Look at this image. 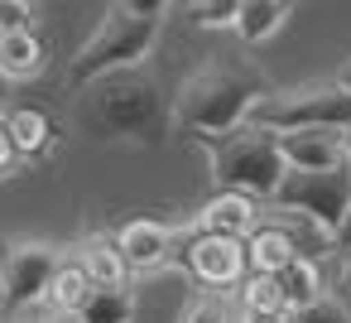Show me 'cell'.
I'll list each match as a JSON object with an SVG mask.
<instances>
[{
  "instance_id": "obj_3",
  "label": "cell",
  "mask_w": 351,
  "mask_h": 323,
  "mask_svg": "<svg viewBox=\"0 0 351 323\" xmlns=\"http://www.w3.org/2000/svg\"><path fill=\"white\" fill-rule=\"evenodd\" d=\"M77 121L97 140H135V145H149V140L164 135V126H173V111L164 107L159 82L145 78L140 68H130V73H111V78L82 87Z\"/></svg>"
},
{
  "instance_id": "obj_11",
  "label": "cell",
  "mask_w": 351,
  "mask_h": 323,
  "mask_svg": "<svg viewBox=\"0 0 351 323\" xmlns=\"http://www.w3.org/2000/svg\"><path fill=\"white\" fill-rule=\"evenodd\" d=\"M197 227L212 232V236H231V241H250L260 232V203L245 198V193H217L202 203L197 212Z\"/></svg>"
},
{
  "instance_id": "obj_24",
  "label": "cell",
  "mask_w": 351,
  "mask_h": 323,
  "mask_svg": "<svg viewBox=\"0 0 351 323\" xmlns=\"http://www.w3.org/2000/svg\"><path fill=\"white\" fill-rule=\"evenodd\" d=\"M289 323H351V309H346V299H337V294H322L317 304H308V309L289 313Z\"/></svg>"
},
{
  "instance_id": "obj_6",
  "label": "cell",
  "mask_w": 351,
  "mask_h": 323,
  "mask_svg": "<svg viewBox=\"0 0 351 323\" xmlns=\"http://www.w3.org/2000/svg\"><path fill=\"white\" fill-rule=\"evenodd\" d=\"M169 270H183L193 275L202 289H217V294H231L245 285L250 275V260H245V241H231V236H212L193 222H178L173 227V256H169Z\"/></svg>"
},
{
  "instance_id": "obj_15",
  "label": "cell",
  "mask_w": 351,
  "mask_h": 323,
  "mask_svg": "<svg viewBox=\"0 0 351 323\" xmlns=\"http://www.w3.org/2000/svg\"><path fill=\"white\" fill-rule=\"evenodd\" d=\"M5 131H10V140H15L20 164L53 150V121H49V111H39V107H15V111L5 116Z\"/></svg>"
},
{
  "instance_id": "obj_17",
  "label": "cell",
  "mask_w": 351,
  "mask_h": 323,
  "mask_svg": "<svg viewBox=\"0 0 351 323\" xmlns=\"http://www.w3.org/2000/svg\"><path fill=\"white\" fill-rule=\"evenodd\" d=\"M245 260H250V275H284V270L298 260V251L289 246V236H284V232L260 227V232L245 241Z\"/></svg>"
},
{
  "instance_id": "obj_18",
  "label": "cell",
  "mask_w": 351,
  "mask_h": 323,
  "mask_svg": "<svg viewBox=\"0 0 351 323\" xmlns=\"http://www.w3.org/2000/svg\"><path fill=\"white\" fill-rule=\"evenodd\" d=\"M82 323H130L135 318V289L130 285H97L87 304L77 309Z\"/></svg>"
},
{
  "instance_id": "obj_22",
  "label": "cell",
  "mask_w": 351,
  "mask_h": 323,
  "mask_svg": "<svg viewBox=\"0 0 351 323\" xmlns=\"http://www.w3.org/2000/svg\"><path fill=\"white\" fill-rule=\"evenodd\" d=\"M178 323H231V294H217V289H197V294H188Z\"/></svg>"
},
{
  "instance_id": "obj_8",
  "label": "cell",
  "mask_w": 351,
  "mask_h": 323,
  "mask_svg": "<svg viewBox=\"0 0 351 323\" xmlns=\"http://www.w3.org/2000/svg\"><path fill=\"white\" fill-rule=\"evenodd\" d=\"M269 203L293 208V212L313 217L317 227H327V232L337 236V227H341L346 212H351V164L327 169V174H293V169H289L284 183H279V193H274Z\"/></svg>"
},
{
  "instance_id": "obj_20",
  "label": "cell",
  "mask_w": 351,
  "mask_h": 323,
  "mask_svg": "<svg viewBox=\"0 0 351 323\" xmlns=\"http://www.w3.org/2000/svg\"><path fill=\"white\" fill-rule=\"evenodd\" d=\"M279 280V289H284V299H289V309L298 313V309H308V304H317L327 289H322V270H317V260H293L284 275H274Z\"/></svg>"
},
{
  "instance_id": "obj_19",
  "label": "cell",
  "mask_w": 351,
  "mask_h": 323,
  "mask_svg": "<svg viewBox=\"0 0 351 323\" xmlns=\"http://www.w3.org/2000/svg\"><path fill=\"white\" fill-rule=\"evenodd\" d=\"M97 285L87 280V270L77 265V256H68L63 265H58V275H53V289H49V304L44 309H58V313H77L82 304H87V294H92Z\"/></svg>"
},
{
  "instance_id": "obj_14",
  "label": "cell",
  "mask_w": 351,
  "mask_h": 323,
  "mask_svg": "<svg viewBox=\"0 0 351 323\" xmlns=\"http://www.w3.org/2000/svg\"><path fill=\"white\" fill-rule=\"evenodd\" d=\"M77 265L87 270L92 285H130V265H125V256H121V246H116V232H111V236H106V232H92V236L77 246Z\"/></svg>"
},
{
  "instance_id": "obj_16",
  "label": "cell",
  "mask_w": 351,
  "mask_h": 323,
  "mask_svg": "<svg viewBox=\"0 0 351 323\" xmlns=\"http://www.w3.org/2000/svg\"><path fill=\"white\" fill-rule=\"evenodd\" d=\"M293 15L289 0H241L236 10V34L241 44H265L269 34H279V25Z\"/></svg>"
},
{
  "instance_id": "obj_4",
  "label": "cell",
  "mask_w": 351,
  "mask_h": 323,
  "mask_svg": "<svg viewBox=\"0 0 351 323\" xmlns=\"http://www.w3.org/2000/svg\"><path fill=\"white\" fill-rule=\"evenodd\" d=\"M197 145L207 150L217 193H245L255 203H269L289 174L284 155H279V135L255 126V121H245L226 135H202Z\"/></svg>"
},
{
  "instance_id": "obj_27",
  "label": "cell",
  "mask_w": 351,
  "mask_h": 323,
  "mask_svg": "<svg viewBox=\"0 0 351 323\" xmlns=\"http://www.w3.org/2000/svg\"><path fill=\"white\" fill-rule=\"evenodd\" d=\"M20 323H82L77 313H58V309H34V313H25Z\"/></svg>"
},
{
  "instance_id": "obj_5",
  "label": "cell",
  "mask_w": 351,
  "mask_h": 323,
  "mask_svg": "<svg viewBox=\"0 0 351 323\" xmlns=\"http://www.w3.org/2000/svg\"><path fill=\"white\" fill-rule=\"evenodd\" d=\"M255 126L274 131V135H289V131H317V126H332V131H351V97L332 82H293V87H274L255 116Z\"/></svg>"
},
{
  "instance_id": "obj_32",
  "label": "cell",
  "mask_w": 351,
  "mask_h": 323,
  "mask_svg": "<svg viewBox=\"0 0 351 323\" xmlns=\"http://www.w3.org/2000/svg\"><path fill=\"white\" fill-rule=\"evenodd\" d=\"M5 92H10V82H5V73H0V97H5Z\"/></svg>"
},
{
  "instance_id": "obj_29",
  "label": "cell",
  "mask_w": 351,
  "mask_h": 323,
  "mask_svg": "<svg viewBox=\"0 0 351 323\" xmlns=\"http://www.w3.org/2000/svg\"><path fill=\"white\" fill-rule=\"evenodd\" d=\"M337 285L351 294V251H341V270H337Z\"/></svg>"
},
{
  "instance_id": "obj_34",
  "label": "cell",
  "mask_w": 351,
  "mask_h": 323,
  "mask_svg": "<svg viewBox=\"0 0 351 323\" xmlns=\"http://www.w3.org/2000/svg\"><path fill=\"white\" fill-rule=\"evenodd\" d=\"M0 323H15V318H5V313H0Z\"/></svg>"
},
{
  "instance_id": "obj_13",
  "label": "cell",
  "mask_w": 351,
  "mask_h": 323,
  "mask_svg": "<svg viewBox=\"0 0 351 323\" xmlns=\"http://www.w3.org/2000/svg\"><path fill=\"white\" fill-rule=\"evenodd\" d=\"M49 68V44L25 30V34H0V73H5V82H29Z\"/></svg>"
},
{
  "instance_id": "obj_2",
  "label": "cell",
  "mask_w": 351,
  "mask_h": 323,
  "mask_svg": "<svg viewBox=\"0 0 351 323\" xmlns=\"http://www.w3.org/2000/svg\"><path fill=\"white\" fill-rule=\"evenodd\" d=\"M169 5L164 0H121V5H106L92 39L68 58V87H92L111 73H130L149 58L159 25H164Z\"/></svg>"
},
{
  "instance_id": "obj_30",
  "label": "cell",
  "mask_w": 351,
  "mask_h": 323,
  "mask_svg": "<svg viewBox=\"0 0 351 323\" xmlns=\"http://www.w3.org/2000/svg\"><path fill=\"white\" fill-rule=\"evenodd\" d=\"M337 251H351V212H346V222L337 227Z\"/></svg>"
},
{
  "instance_id": "obj_12",
  "label": "cell",
  "mask_w": 351,
  "mask_h": 323,
  "mask_svg": "<svg viewBox=\"0 0 351 323\" xmlns=\"http://www.w3.org/2000/svg\"><path fill=\"white\" fill-rule=\"evenodd\" d=\"M260 227H274L289 236V246L298 251V260H322L327 251H337V236L327 227H317L313 217L293 212V208H279V203H260Z\"/></svg>"
},
{
  "instance_id": "obj_31",
  "label": "cell",
  "mask_w": 351,
  "mask_h": 323,
  "mask_svg": "<svg viewBox=\"0 0 351 323\" xmlns=\"http://www.w3.org/2000/svg\"><path fill=\"white\" fill-rule=\"evenodd\" d=\"M337 87H341V92H346V97H351V58H346V63H341V68H337Z\"/></svg>"
},
{
  "instance_id": "obj_7",
  "label": "cell",
  "mask_w": 351,
  "mask_h": 323,
  "mask_svg": "<svg viewBox=\"0 0 351 323\" xmlns=\"http://www.w3.org/2000/svg\"><path fill=\"white\" fill-rule=\"evenodd\" d=\"M68 256L53 241H5L0 246V304L10 313H34L49 304L53 275Z\"/></svg>"
},
{
  "instance_id": "obj_26",
  "label": "cell",
  "mask_w": 351,
  "mask_h": 323,
  "mask_svg": "<svg viewBox=\"0 0 351 323\" xmlns=\"http://www.w3.org/2000/svg\"><path fill=\"white\" fill-rule=\"evenodd\" d=\"M15 164H20V155H15V140H10L5 121H0V174H10Z\"/></svg>"
},
{
  "instance_id": "obj_1",
  "label": "cell",
  "mask_w": 351,
  "mask_h": 323,
  "mask_svg": "<svg viewBox=\"0 0 351 323\" xmlns=\"http://www.w3.org/2000/svg\"><path fill=\"white\" fill-rule=\"evenodd\" d=\"M269 92H274L269 78L250 58H207L197 73L183 78L169 111L183 135L202 140V135H226V131L245 126Z\"/></svg>"
},
{
  "instance_id": "obj_9",
  "label": "cell",
  "mask_w": 351,
  "mask_h": 323,
  "mask_svg": "<svg viewBox=\"0 0 351 323\" xmlns=\"http://www.w3.org/2000/svg\"><path fill=\"white\" fill-rule=\"evenodd\" d=\"M279 155H284V169H293V174H327V169L351 164V155H346V131H332V126L279 135Z\"/></svg>"
},
{
  "instance_id": "obj_28",
  "label": "cell",
  "mask_w": 351,
  "mask_h": 323,
  "mask_svg": "<svg viewBox=\"0 0 351 323\" xmlns=\"http://www.w3.org/2000/svg\"><path fill=\"white\" fill-rule=\"evenodd\" d=\"M236 323H289V313H250V309H236Z\"/></svg>"
},
{
  "instance_id": "obj_25",
  "label": "cell",
  "mask_w": 351,
  "mask_h": 323,
  "mask_svg": "<svg viewBox=\"0 0 351 323\" xmlns=\"http://www.w3.org/2000/svg\"><path fill=\"white\" fill-rule=\"evenodd\" d=\"M34 30V5L25 0H0V34H25Z\"/></svg>"
},
{
  "instance_id": "obj_10",
  "label": "cell",
  "mask_w": 351,
  "mask_h": 323,
  "mask_svg": "<svg viewBox=\"0 0 351 323\" xmlns=\"http://www.w3.org/2000/svg\"><path fill=\"white\" fill-rule=\"evenodd\" d=\"M116 246L125 256V265L135 275H154V270H169V256H173V222H154V217H135L116 232Z\"/></svg>"
},
{
  "instance_id": "obj_33",
  "label": "cell",
  "mask_w": 351,
  "mask_h": 323,
  "mask_svg": "<svg viewBox=\"0 0 351 323\" xmlns=\"http://www.w3.org/2000/svg\"><path fill=\"white\" fill-rule=\"evenodd\" d=\"M346 155H351V131H346Z\"/></svg>"
},
{
  "instance_id": "obj_23",
  "label": "cell",
  "mask_w": 351,
  "mask_h": 323,
  "mask_svg": "<svg viewBox=\"0 0 351 323\" xmlns=\"http://www.w3.org/2000/svg\"><path fill=\"white\" fill-rule=\"evenodd\" d=\"M183 15H188V25H197V30H221V25H231L236 30V10H241V0H188V5H178Z\"/></svg>"
},
{
  "instance_id": "obj_21",
  "label": "cell",
  "mask_w": 351,
  "mask_h": 323,
  "mask_svg": "<svg viewBox=\"0 0 351 323\" xmlns=\"http://www.w3.org/2000/svg\"><path fill=\"white\" fill-rule=\"evenodd\" d=\"M236 309H250V313H293L274 275H245V285L236 289Z\"/></svg>"
}]
</instances>
